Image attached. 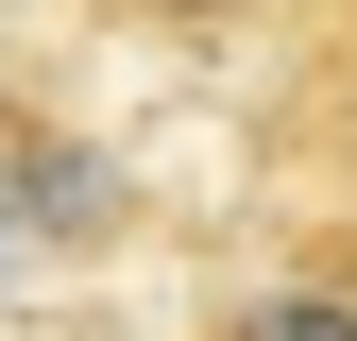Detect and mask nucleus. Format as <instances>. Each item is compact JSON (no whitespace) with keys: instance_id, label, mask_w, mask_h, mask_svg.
Segmentation results:
<instances>
[{"instance_id":"f03ea898","label":"nucleus","mask_w":357,"mask_h":341,"mask_svg":"<svg viewBox=\"0 0 357 341\" xmlns=\"http://www.w3.org/2000/svg\"><path fill=\"white\" fill-rule=\"evenodd\" d=\"M137 17H170V34H204V17H238V0H137Z\"/></svg>"},{"instance_id":"7ed1b4c3","label":"nucleus","mask_w":357,"mask_h":341,"mask_svg":"<svg viewBox=\"0 0 357 341\" xmlns=\"http://www.w3.org/2000/svg\"><path fill=\"white\" fill-rule=\"evenodd\" d=\"M0 256H17V222H0Z\"/></svg>"},{"instance_id":"f257e3e1","label":"nucleus","mask_w":357,"mask_h":341,"mask_svg":"<svg viewBox=\"0 0 357 341\" xmlns=\"http://www.w3.org/2000/svg\"><path fill=\"white\" fill-rule=\"evenodd\" d=\"M204 341H357V290L340 273H273V290H238Z\"/></svg>"}]
</instances>
